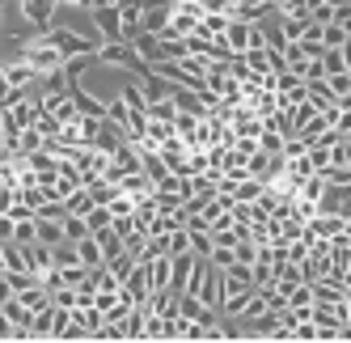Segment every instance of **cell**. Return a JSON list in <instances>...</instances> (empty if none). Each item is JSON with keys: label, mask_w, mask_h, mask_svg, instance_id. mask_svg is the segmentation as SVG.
<instances>
[{"label": "cell", "mask_w": 351, "mask_h": 343, "mask_svg": "<svg viewBox=\"0 0 351 343\" xmlns=\"http://www.w3.org/2000/svg\"><path fill=\"white\" fill-rule=\"evenodd\" d=\"M26 38H43V43L60 47L64 60H68V56H93V47H97V43H89L85 34L68 30V26H47V30H34V34H26Z\"/></svg>", "instance_id": "6da1fadb"}, {"label": "cell", "mask_w": 351, "mask_h": 343, "mask_svg": "<svg viewBox=\"0 0 351 343\" xmlns=\"http://www.w3.org/2000/svg\"><path fill=\"white\" fill-rule=\"evenodd\" d=\"M93 60H102V64H114V68H136L140 56H136V47L128 38H110V43H97L93 47Z\"/></svg>", "instance_id": "7a4b0ae2"}, {"label": "cell", "mask_w": 351, "mask_h": 343, "mask_svg": "<svg viewBox=\"0 0 351 343\" xmlns=\"http://www.w3.org/2000/svg\"><path fill=\"white\" fill-rule=\"evenodd\" d=\"M38 106H43L47 115H56L60 123H72V119H81V110H77V102H72V89H68V85L47 89V93L38 97Z\"/></svg>", "instance_id": "3957f363"}, {"label": "cell", "mask_w": 351, "mask_h": 343, "mask_svg": "<svg viewBox=\"0 0 351 343\" xmlns=\"http://www.w3.org/2000/svg\"><path fill=\"white\" fill-rule=\"evenodd\" d=\"M254 34H258V21H241V17H233V21H229V30H224L220 38L229 43V51H233V56H245L250 47H254Z\"/></svg>", "instance_id": "277c9868"}, {"label": "cell", "mask_w": 351, "mask_h": 343, "mask_svg": "<svg viewBox=\"0 0 351 343\" xmlns=\"http://www.w3.org/2000/svg\"><path fill=\"white\" fill-rule=\"evenodd\" d=\"M309 229L317 237H330V241H351V216H313L309 220Z\"/></svg>", "instance_id": "5b68a950"}, {"label": "cell", "mask_w": 351, "mask_h": 343, "mask_svg": "<svg viewBox=\"0 0 351 343\" xmlns=\"http://www.w3.org/2000/svg\"><path fill=\"white\" fill-rule=\"evenodd\" d=\"M317 212H322V216H351V204H347V187H339V182H326L322 200H317Z\"/></svg>", "instance_id": "8992f818"}, {"label": "cell", "mask_w": 351, "mask_h": 343, "mask_svg": "<svg viewBox=\"0 0 351 343\" xmlns=\"http://www.w3.org/2000/svg\"><path fill=\"white\" fill-rule=\"evenodd\" d=\"M21 250H26V263H30V272L34 276H43V272H51V267H56V250L51 246H47V241H21Z\"/></svg>", "instance_id": "52a82bcc"}, {"label": "cell", "mask_w": 351, "mask_h": 343, "mask_svg": "<svg viewBox=\"0 0 351 343\" xmlns=\"http://www.w3.org/2000/svg\"><path fill=\"white\" fill-rule=\"evenodd\" d=\"M93 26H97V34H102V43L123 38V30H119V5H97L93 9Z\"/></svg>", "instance_id": "ba28073f"}, {"label": "cell", "mask_w": 351, "mask_h": 343, "mask_svg": "<svg viewBox=\"0 0 351 343\" xmlns=\"http://www.w3.org/2000/svg\"><path fill=\"white\" fill-rule=\"evenodd\" d=\"M128 43L136 47V56H140V60H148V64H161V60H165V56H161V38H157L153 30H136Z\"/></svg>", "instance_id": "9c48e42d"}, {"label": "cell", "mask_w": 351, "mask_h": 343, "mask_svg": "<svg viewBox=\"0 0 351 343\" xmlns=\"http://www.w3.org/2000/svg\"><path fill=\"white\" fill-rule=\"evenodd\" d=\"M119 30H123V38H132L136 30H144V5L140 0H123L119 5Z\"/></svg>", "instance_id": "30bf717a"}, {"label": "cell", "mask_w": 351, "mask_h": 343, "mask_svg": "<svg viewBox=\"0 0 351 343\" xmlns=\"http://www.w3.org/2000/svg\"><path fill=\"white\" fill-rule=\"evenodd\" d=\"M0 72H5V81H9V89H30L34 85V64H26V60H13V64H0Z\"/></svg>", "instance_id": "8fae6325"}, {"label": "cell", "mask_w": 351, "mask_h": 343, "mask_svg": "<svg viewBox=\"0 0 351 343\" xmlns=\"http://www.w3.org/2000/svg\"><path fill=\"white\" fill-rule=\"evenodd\" d=\"M34 237L47 246H60L64 241V216H34Z\"/></svg>", "instance_id": "7c38bea8"}, {"label": "cell", "mask_w": 351, "mask_h": 343, "mask_svg": "<svg viewBox=\"0 0 351 343\" xmlns=\"http://www.w3.org/2000/svg\"><path fill=\"white\" fill-rule=\"evenodd\" d=\"M77 255H81L85 267H106V255H102V241H97V233L77 237Z\"/></svg>", "instance_id": "4fadbf2b"}, {"label": "cell", "mask_w": 351, "mask_h": 343, "mask_svg": "<svg viewBox=\"0 0 351 343\" xmlns=\"http://www.w3.org/2000/svg\"><path fill=\"white\" fill-rule=\"evenodd\" d=\"M263 191H267V182H263V178H254V174H245L241 182H233V187H229V195H233V200H241V204H254Z\"/></svg>", "instance_id": "5bb4252c"}, {"label": "cell", "mask_w": 351, "mask_h": 343, "mask_svg": "<svg viewBox=\"0 0 351 343\" xmlns=\"http://www.w3.org/2000/svg\"><path fill=\"white\" fill-rule=\"evenodd\" d=\"M128 288H132V297H136V301H148V297H153V284H148V263H144V259L132 267Z\"/></svg>", "instance_id": "9a60e30c"}, {"label": "cell", "mask_w": 351, "mask_h": 343, "mask_svg": "<svg viewBox=\"0 0 351 343\" xmlns=\"http://www.w3.org/2000/svg\"><path fill=\"white\" fill-rule=\"evenodd\" d=\"M229 13H224V9H204V17H199V30H204V34H212V38H220L224 30H229Z\"/></svg>", "instance_id": "2e32d148"}, {"label": "cell", "mask_w": 351, "mask_h": 343, "mask_svg": "<svg viewBox=\"0 0 351 343\" xmlns=\"http://www.w3.org/2000/svg\"><path fill=\"white\" fill-rule=\"evenodd\" d=\"M89 208H97V200H93L89 187H77V191L64 200V212H72V216H89Z\"/></svg>", "instance_id": "e0dca14e"}, {"label": "cell", "mask_w": 351, "mask_h": 343, "mask_svg": "<svg viewBox=\"0 0 351 343\" xmlns=\"http://www.w3.org/2000/svg\"><path fill=\"white\" fill-rule=\"evenodd\" d=\"M106 119H110L114 128H123V132H128V140H132V106L123 102V97H114V102H106Z\"/></svg>", "instance_id": "ac0fdd59"}, {"label": "cell", "mask_w": 351, "mask_h": 343, "mask_svg": "<svg viewBox=\"0 0 351 343\" xmlns=\"http://www.w3.org/2000/svg\"><path fill=\"white\" fill-rule=\"evenodd\" d=\"M51 322H56V305L34 309V318H30V339H51Z\"/></svg>", "instance_id": "d6986e66"}, {"label": "cell", "mask_w": 351, "mask_h": 343, "mask_svg": "<svg viewBox=\"0 0 351 343\" xmlns=\"http://www.w3.org/2000/svg\"><path fill=\"white\" fill-rule=\"evenodd\" d=\"M322 191H326V174H313L309 178H300V187H296V200H309V204H317L322 200Z\"/></svg>", "instance_id": "ffe728a7"}, {"label": "cell", "mask_w": 351, "mask_h": 343, "mask_svg": "<svg viewBox=\"0 0 351 343\" xmlns=\"http://www.w3.org/2000/svg\"><path fill=\"white\" fill-rule=\"evenodd\" d=\"M305 85H309V97L317 102V110H326V106H335V102H339V97H335V89H330V81H326V77H317V81H305Z\"/></svg>", "instance_id": "44dd1931"}, {"label": "cell", "mask_w": 351, "mask_h": 343, "mask_svg": "<svg viewBox=\"0 0 351 343\" xmlns=\"http://www.w3.org/2000/svg\"><path fill=\"white\" fill-rule=\"evenodd\" d=\"M119 187H123V191H128V195H136V200H140V195H148V191H157V182H153V178H148V174H144V169H136V174H128V178H123Z\"/></svg>", "instance_id": "7402d4cb"}, {"label": "cell", "mask_w": 351, "mask_h": 343, "mask_svg": "<svg viewBox=\"0 0 351 343\" xmlns=\"http://www.w3.org/2000/svg\"><path fill=\"white\" fill-rule=\"evenodd\" d=\"M110 220H114V212H110L106 204H97V208H89L85 225H89V233H102V229H110Z\"/></svg>", "instance_id": "603a6c76"}, {"label": "cell", "mask_w": 351, "mask_h": 343, "mask_svg": "<svg viewBox=\"0 0 351 343\" xmlns=\"http://www.w3.org/2000/svg\"><path fill=\"white\" fill-rule=\"evenodd\" d=\"M208 263L216 267V272H229V267L237 263V250H233V246H212V250H208Z\"/></svg>", "instance_id": "cb8c5ba5"}, {"label": "cell", "mask_w": 351, "mask_h": 343, "mask_svg": "<svg viewBox=\"0 0 351 343\" xmlns=\"http://www.w3.org/2000/svg\"><path fill=\"white\" fill-rule=\"evenodd\" d=\"M347 38H351V30L339 26V21H326V26H322V43H326V47H343Z\"/></svg>", "instance_id": "d4e9b609"}, {"label": "cell", "mask_w": 351, "mask_h": 343, "mask_svg": "<svg viewBox=\"0 0 351 343\" xmlns=\"http://www.w3.org/2000/svg\"><path fill=\"white\" fill-rule=\"evenodd\" d=\"M85 233H89L85 216H72V212H64V237H68V241H77V237H85Z\"/></svg>", "instance_id": "484cf974"}, {"label": "cell", "mask_w": 351, "mask_h": 343, "mask_svg": "<svg viewBox=\"0 0 351 343\" xmlns=\"http://www.w3.org/2000/svg\"><path fill=\"white\" fill-rule=\"evenodd\" d=\"M330 165H351V136H339L330 144Z\"/></svg>", "instance_id": "4316f807"}, {"label": "cell", "mask_w": 351, "mask_h": 343, "mask_svg": "<svg viewBox=\"0 0 351 343\" xmlns=\"http://www.w3.org/2000/svg\"><path fill=\"white\" fill-rule=\"evenodd\" d=\"M97 241H102V255H106V259L123 255V237H119L114 229H102V233H97Z\"/></svg>", "instance_id": "83f0119b"}, {"label": "cell", "mask_w": 351, "mask_h": 343, "mask_svg": "<svg viewBox=\"0 0 351 343\" xmlns=\"http://www.w3.org/2000/svg\"><path fill=\"white\" fill-rule=\"evenodd\" d=\"M313 115H317V102H313V97H305V102H296V106H292V128H300V123H309Z\"/></svg>", "instance_id": "f1b7e54d"}, {"label": "cell", "mask_w": 351, "mask_h": 343, "mask_svg": "<svg viewBox=\"0 0 351 343\" xmlns=\"http://www.w3.org/2000/svg\"><path fill=\"white\" fill-rule=\"evenodd\" d=\"M13 241H34V216L13 220Z\"/></svg>", "instance_id": "f546056e"}, {"label": "cell", "mask_w": 351, "mask_h": 343, "mask_svg": "<svg viewBox=\"0 0 351 343\" xmlns=\"http://www.w3.org/2000/svg\"><path fill=\"white\" fill-rule=\"evenodd\" d=\"M233 250H237V263H254V259H258V241H254V237H241Z\"/></svg>", "instance_id": "4dcf8cb0"}, {"label": "cell", "mask_w": 351, "mask_h": 343, "mask_svg": "<svg viewBox=\"0 0 351 343\" xmlns=\"http://www.w3.org/2000/svg\"><path fill=\"white\" fill-rule=\"evenodd\" d=\"M191 250L195 255H208L212 250V233L208 229H191Z\"/></svg>", "instance_id": "1f68e13d"}, {"label": "cell", "mask_w": 351, "mask_h": 343, "mask_svg": "<svg viewBox=\"0 0 351 343\" xmlns=\"http://www.w3.org/2000/svg\"><path fill=\"white\" fill-rule=\"evenodd\" d=\"M335 89V97H351V72H335V77H326Z\"/></svg>", "instance_id": "d6a6232c"}, {"label": "cell", "mask_w": 351, "mask_h": 343, "mask_svg": "<svg viewBox=\"0 0 351 343\" xmlns=\"http://www.w3.org/2000/svg\"><path fill=\"white\" fill-rule=\"evenodd\" d=\"M309 17L317 21V26H326V21H335V5H330V0H317V5L309 9Z\"/></svg>", "instance_id": "836d02e7"}, {"label": "cell", "mask_w": 351, "mask_h": 343, "mask_svg": "<svg viewBox=\"0 0 351 343\" xmlns=\"http://www.w3.org/2000/svg\"><path fill=\"white\" fill-rule=\"evenodd\" d=\"M165 21H169V13H148V9H144V30L161 34V30H165Z\"/></svg>", "instance_id": "e575fe53"}, {"label": "cell", "mask_w": 351, "mask_h": 343, "mask_svg": "<svg viewBox=\"0 0 351 343\" xmlns=\"http://www.w3.org/2000/svg\"><path fill=\"white\" fill-rule=\"evenodd\" d=\"M335 21L351 30V0H339V5H335Z\"/></svg>", "instance_id": "d590c367"}, {"label": "cell", "mask_w": 351, "mask_h": 343, "mask_svg": "<svg viewBox=\"0 0 351 343\" xmlns=\"http://www.w3.org/2000/svg\"><path fill=\"white\" fill-rule=\"evenodd\" d=\"M13 297H17V288H13V280H9V272H5V276H0V305L13 301Z\"/></svg>", "instance_id": "8d00e7d4"}, {"label": "cell", "mask_w": 351, "mask_h": 343, "mask_svg": "<svg viewBox=\"0 0 351 343\" xmlns=\"http://www.w3.org/2000/svg\"><path fill=\"white\" fill-rule=\"evenodd\" d=\"M0 241H13V216L0 212Z\"/></svg>", "instance_id": "74e56055"}, {"label": "cell", "mask_w": 351, "mask_h": 343, "mask_svg": "<svg viewBox=\"0 0 351 343\" xmlns=\"http://www.w3.org/2000/svg\"><path fill=\"white\" fill-rule=\"evenodd\" d=\"M13 335H17V327L9 322V318H5V314H0V339H13Z\"/></svg>", "instance_id": "f35d334b"}, {"label": "cell", "mask_w": 351, "mask_h": 343, "mask_svg": "<svg viewBox=\"0 0 351 343\" xmlns=\"http://www.w3.org/2000/svg\"><path fill=\"white\" fill-rule=\"evenodd\" d=\"M9 97V81H5V72H0V102Z\"/></svg>", "instance_id": "ab89813d"}, {"label": "cell", "mask_w": 351, "mask_h": 343, "mask_svg": "<svg viewBox=\"0 0 351 343\" xmlns=\"http://www.w3.org/2000/svg\"><path fill=\"white\" fill-rule=\"evenodd\" d=\"M60 5H64V0H60ZM68 5H85V9H93V0H68Z\"/></svg>", "instance_id": "60d3db41"}, {"label": "cell", "mask_w": 351, "mask_h": 343, "mask_svg": "<svg viewBox=\"0 0 351 343\" xmlns=\"http://www.w3.org/2000/svg\"><path fill=\"white\" fill-rule=\"evenodd\" d=\"M237 5H271V0H237Z\"/></svg>", "instance_id": "b9f144b4"}, {"label": "cell", "mask_w": 351, "mask_h": 343, "mask_svg": "<svg viewBox=\"0 0 351 343\" xmlns=\"http://www.w3.org/2000/svg\"><path fill=\"white\" fill-rule=\"evenodd\" d=\"M0 106H5V102H0Z\"/></svg>", "instance_id": "7bdbcfd3"}]
</instances>
